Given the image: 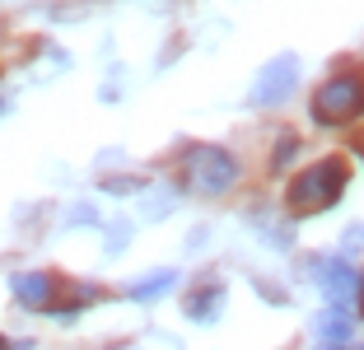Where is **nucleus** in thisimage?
<instances>
[{
  "label": "nucleus",
  "mask_w": 364,
  "mask_h": 350,
  "mask_svg": "<svg viewBox=\"0 0 364 350\" xmlns=\"http://www.w3.org/2000/svg\"><path fill=\"white\" fill-rule=\"evenodd\" d=\"M360 112H364V85L355 75H336L313 94V117L322 127H341V122H350Z\"/></svg>",
  "instance_id": "7ed1b4c3"
},
{
  "label": "nucleus",
  "mask_w": 364,
  "mask_h": 350,
  "mask_svg": "<svg viewBox=\"0 0 364 350\" xmlns=\"http://www.w3.org/2000/svg\"><path fill=\"white\" fill-rule=\"evenodd\" d=\"M14 299H19L23 308H52V295H56V280L47 276V271H19V276L10 280Z\"/></svg>",
  "instance_id": "0eeeda50"
},
{
  "label": "nucleus",
  "mask_w": 364,
  "mask_h": 350,
  "mask_svg": "<svg viewBox=\"0 0 364 350\" xmlns=\"http://www.w3.org/2000/svg\"><path fill=\"white\" fill-rule=\"evenodd\" d=\"M346 178H350L346 159H322V164H313V169H304L285 191L289 215H318V211H327V206H336L341 191H346Z\"/></svg>",
  "instance_id": "f257e3e1"
},
{
  "label": "nucleus",
  "mask_w": 364,
  "mask_h": 350,
  "mask_svg": "<svg viewBox=\"0 0 364 350\" xmlns=\"http://www.w3.org/2000/svg\"><path fill=\"white\" fill-rule=\"evenodd\" d=\"M318 336L332 341L336 350L350 346V318H346V308H327V313H322V318H318Z\"/></svg>",
  "instance_id": "1a4fd4ad"
},
{
  "label": "nucleus",
  "mask_w": 364,
  "mask_h": 350,
  "mask_svg": "<svg viewBox=\"0 0 364 350\" xmlns=\"http://www.w3.org/2000/svg\"><path fill=\"white\" fill-rule=\"evenodd\" d=\"M65 220H70V224H98V211L89 201H75L70 211H65Z\"/></svg>",
  "instance_id": "f8f14e48"
},
{
  "label": "nucleus",
  "mask_w": 364,
  "mask_h": 350,
  "mask_svg": "<svg viewBox=\"0 0 364 350\" xmlns=\"http://www.w3.org/2000/svg\"><path fill=\"white\" fill-rule=\"evenodd\" d=\"M313 276H318L322 295L332 299V308H346V299L360 290V276H355V266H346V262H327V257H318V262H313Z\"/></svg>",
  "instance_id": "39448f33"
},
{
  "label": "nucleus",
  "mask_w": 364,
  "mask_h": 350,
  "mask_svg": "<svg viewBox=\"0 0 364 350\" xmlns=\"http://www.w3.org/2000/svg\"><path fill=\"white\" fill-rule=\"evenodd\" d=\"M0 112H5V103H0Z\"/></svg>",
  "instance_id": "f3484780"
},
{
  "label": "nucleus",
  "mask_w": 364,
  "mask_h": 350,
  "mask_svg": "<svg viewBox=\"0 0 364 350\" xmlns=\"http://www.w3.org/2000/svg\"><path fill=\"white\" fill-rule=\"evenodd\" d=\"M107 229H112V233H107V253L117 257L122 248L131 243V224H127V220H112V224H107Z\"/></svg>",
  "instance_id": "9d476101"
},
{
  "label": "nucleus",
  "mask_w": 364,
  "mask_h": 350,
  "mask_svg": "<svg viewBox=\"0 0 364 350\" xmlns=\"http://www.w3.org/2000/svg\"><path fill=\"white\" fill-rule=\"evenodd\" d=\"M173 285H178V271H154V276L131 280V285H127V299H131V304H150V299L168 295Z\"/></svg>",
  "instance_id": "6e6552de"
},
{
  "label": "nucleus",
  "mask_w": 364,
  "mask_h": 350,
  "mask_svg": "<svg viewBox=\"0 0 364 350\" xmlns=\"http://www.w3.org/2000/svg\"><path fill=\"white\" fill-rule=\"evenodd\" d=\"M145 196H150V191H145ZM168 211H173V196H150V201H140V215H145V220H164Z\"/></svg>",
  "instance_id": "9b49d317"
},
{
  "label": "nucleus",
  "mask_w": 364,
  "mask_h": 350,
  "mask_svg": "<svg viewBox=\"0 0 364 350\" xmlns=\"http://www.w3.org/2000/svg\"><path fill=\"white\" fill-rule=\"evenodd\" d=\"M182 313H187L192 322H201V327L220 322V313H225V285H220V280H205L196 295L182 299Z\"/></svg>",
  "instance_id": "423d86ee"
},
{
  "label": "nucleus",
  "mask_w": 364,
  "mask_h": 350,
  "mask_svg": "<svg viewBox=\"0 0 364 350\" xmlns=\"http://www.w3.org/2000/svg\"><path fill=\"white\" fill-rule=\"evenodd\" d=\"M341 248H346V253H360V248H364V224H350V229H346Z\"/></svg>",
  "instance_id": "ddd939ff"
},
{
  "label": "nucleus",
  "mask_w": 364,
  "mask_h": 350,
  "mask_svg": "<svg viewBox=\"0 0 364 350\" xmlns=\"http://www.w3.org/2000/svg\"><path fill=\"white\" fill-rule=\"evenodd\" d=\"M294 85H299V56L280 52L257 70V80H252V103L257 107H280L289 94H294Z\"/></svg>",
  "instance_id": "20e7f679"
},
{
  "label": "nucleus",
  "mask_w": 364,
  "mask_h": 350,
  "mask_svg": "<svg viewBox=\"0 0 364 350\" xmlns=\"http://www.w3.org/2000/svg\"><path fill=\"white\" fill-rule=\"evenodd\" d=\"M360 308H364V280H360Z\"/></svg>",
  "instance_id": "dca6fc26"
},
{
  "label": "nucleus",
  "mask_w": 364,
  "mask_h": 350,
  "mask_svg": "<svg viewBox=\"0 0 364 350\" xmlns=\"http://www.w3.org/2000/svg\"><path fill=\"white\" fill-rule=\"evenodd\" d=\"M182 182L196 191V196H220L238 182V159L229 149H215V145H201L187 154L182 164Z\"/></svg>",
  "instance_id": "f03ea898"
},
{
  "label": "nucleus",
  "mask_w": 364,
  "mask_h": 350,
  "mask_svg": "<svg viewBox=\"0 0 364 350\" xmlns=\"http://www.w3.org/2000/svg\"><path fill=\"white\" fill-rule=\"evenodd\" d=\"M107 191H112V196H127V191H140V182L136 178H112V182H107Z\"/></svg>",
  "instance_id": "4468645a"
},
{
  "label": "nucleus",
  "mask_w": 364,
  "mask_h": 350,
  "mask_svg": "<svg viewBox=\"0 0 364 350\" xmlns=\"http://www.w3.org/2000/svg\"><path fill=\"white\" fill-rule=\"evenodd\" d=\"M0 350H5V341H0Z\"/></svg>",
  "instance_id": "a211bd4d"
},
{
  "label": "nucleus",
  "mask_w": 364,
  "mask_h": 350,
  "mask_svg": "<svg viewBox=\"0 0 364 350\" xmlns=\"http://www.w3.org/2000/svg\"><path fill=\"white\" fill-rule=\"evenodd\" d=\"M289 149H299V140H280V154H276V169H285V164H289Z\"/></svg>",
  "instance_id": "2eb2a0df"
}]
</instances>
